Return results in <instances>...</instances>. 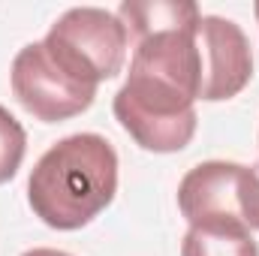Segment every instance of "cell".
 Instances as JSON below:
<instances>
[{"instance_id": "cell-1", "label": "cell", "mask_w": 259, "mask_h": 256, "mask_svg": "<svg viewBox=\"0 0 259 256\" xmlns=\"http://www.w3.org/2000/svg\"><path fill=\"white\" fill-rule=\"evenodd\" d=\"M196 24L154 30L133 42L127 81L112 112L130 139L154 154L184 151L196 136L199 52Z\"/></svg>"}, {"instance_id": "cell-2", "label": "cell", "mask_w": 259, "mask_h": 256, "mask_svg": "<svg viewBox=\"0 0 259 256\" xmlns=\"http://www.w3.org/2000/svg\"><path fill=\"white\" fill-rule=\"evenodd\" d=\"M118 193V154L100 133H72L55 142L27 178L33 214L61 232L97 220Z\"/></svg>"}, {"instance_id": "cell-3", "label": "cell", "mask_w": 259, "mask_h": 256, "mask_svg": "<svg viewBox=\"0 0 259 256\" xmlns=\"http://www.w3.org/2000/svg\"><path fill=\"white\" fill-rule=\"evenodd\" d=\"M49 55L91 88L115 78L127 61L130 36L121 18L100 6H72L46 33Z\"/></svg>"}, {"instance_id": "cell-4", "label": "cell", "mask_w": 259, "mask_h": 256, "mask_svg": "<svg viewBox=\"0 0 259 256\" xmlns=\"http://www.w3.org/2000/svg\"><path fill=\"white\" fill-rule=\"evenodd\" d=\"M178 208L190 226L238 220L247 229H259V166L229 160L199 163L178 184Z\"/></svg>"}, {"instance_id": "cell-5", "label": "cell", "mask_w": 259, "mask_h": 256, "mask_svg": "<svg viewBox=\"0 0 259 256\" xmlns=\"http://www.w3.org/2000/svg\"><path fill=\"white\" fill-rule=\"evenodd\" d=\"M9 81H12V94L21 103V109L42 124L69 121L88 112L97 100V88L72 78L49 55L42 39L18 49L12 69H9Z\"/></svg>"}, {"instance_id": "cell-6", "label": "cell", "mask_w": 259, "mask_h": 256, "mask_svg": "<svg viewBox=\"0 0 259 256\" xmlns=\"http://www.w3.org/2000/svg\"><path fill=\"white\" fill-rule=\"evenodd\" d=\"M199 100L223 103L238 97L253 75V52L244 30L223 15H202L196 24Z\"/></svg>"}, {"instance_id": "cell-7", "label": "cell", "mask_w": 259, "mask_h": 256, "mask_svg": "<svg viewBox=\"0 0 259 256\" xmlns=\"http://www.w3.org/2000/svg\"><path fill=\"white\" fill-rule=\"evenodd\" d=\"M118 18L127 27L130 42L181 24H199L202 12L193 0H124L118 6Z\"/></svg>"}, {"instance_id": "cell-8", "label": "cell", "mask_w": 259, "mask_h": 256, "mask_svg": "<svg viewBox=\"0 0 259 256\" xmlns=\"http://www.w3.org/2000/svg\"><path fill=\"white\" fill-rule=\"evenodd\" d=\"M181 256H259L253 229L238 220L196 223L184 232Z\"/></svg>"}, {"instance_id": "cell-9", "label": "cell", "mask_w": 259, "mask_h": 256, "mask_svg": "<svg viewBox=\"0 0 259 256\" xmlns=\"http://www.w3.org/2000/svg\"><path fill=\"white\" fill-rule=\"evenodd\" d=\"M24 151H27V133L6 106H0V184L18 175Z\"/></svg>"}, {"instance_id": "cell-10", "label": "cell", "mask_w": 259, "mask_h": 256, "mask_svg": "<svg viewBox=\"0 0 259 256\" xmlns=\"http://www.w3.org/2000/svg\"><path fill=\"white\" fill-rule=\"evenodd\" d=\"M21 256H72V253L55 250V247H33V250H27V253H21Z\"/></svg>"}, {"instance_id": "cell-11", "label": "cell", "mask_w": 259, "mask_h": 256, "mask_svg": "<svg viewBox=\"0 0 259 256\" xmlns=\"http://www.w3.org/2000/svg\"><path fill=\"white\" fill-rule=\"evenodd\" d=\"M253 12H256V21H259V0H256V6H253Z\"/></svg>"}]
</instances>
